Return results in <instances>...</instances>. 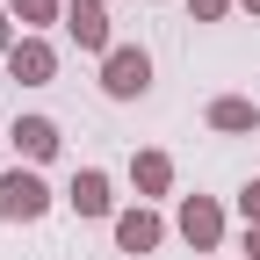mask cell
Returning <instances> with one entry per match:
<instances>
[{"mask_svg":"<svg viewBox=\"0 0 260 260\" xmlns=\"http://www.w3.org/2000/svg\"><path fill=\"white\" fill-rule=\"evenodd\" d=\"M44 210H51V188H44L37 167H8L0 174V224H37Z\"/></svg>","mask_w":260,"mask_h":260,"instance_id":"6da1fadb","label":"cell"},{"mask_svg":"<svg viewBox=\"0 0 260 260\" xmlns=\"http://www.w3.org/2000/svg\"><path fill=\"white\" fill-rule=\"evenodd\" d=\"M102 94H109V102H138V94H152V58H145V44H116V51L102 58Z\"/></svg>","mask_w":260,"mask_h":260,"instance_id":"7a4b0ae2","label":"cell"},{"mask_svg":"<svg viewBox=\"0 0 260 260\" xmlns=\"http://www.w3.org/2000/svg\"><path fill=\"white\" fill-rule=\"evenodd\" d=\"M174 232H181L195 253H217V246H224V210H217V195H181Z\"/></svg>","mask_w":260,"mask_h":260,"instance_id":"3957f363","label":"cell"},{"mask_svg":"<svg viewBox=\"0 0 260 260\" xmlns=\"http://www.w3.org/2000/svg\"><path fill=\"white\" fill-rule=\"evenodd\" d=\"M167 246V217H159L152 203H138V210H116V253H159Z\"/></svg>","mask_w":260,"mask_h":260,"instance_id":"277c9868","label":"cell"},{"mask_svg":"<svg viewBox=\"0 0 260 260\" xmlns=\"http://www.w3.org/2000/svg\"><path fill=\"white\" fill-rule=\"evenodd\" d=\"M65 29H73V44L94 51V58L116 51V37H109V8H102V0H65Z\"/></svg>","mask_w":260,"mask_h":260,"instance_id":"5b68a950","label":"cell"},{"mask_svg":"<svg viewBox=\"0 0 260 260\" xmlns=\"http://www.w3.org/2000/svg\"><path fill=\"white\" fill-rule=\"evenodd\" d=\"M8 145L29 159V167H44V159H58V145H65V130L51 123V116H15L8 123Z\"/></svg>","mask_w":260,"mask_h":260,"instance_id":"8992f818","label":"cell"},{"mask_svg":"<svg viewBox=\"0 0 260 260\" xmlns=\"http://www.w3.org/2000/svg\"><path fill=\"white\" fill-rule=\"evenodd\" d=\"M8 80H22V87H51V80H58V51H51L44 37H15V51H8Z\"/></svg>","mask_w":260,"mask_h":260,"instance_id":"52a82bcc","label":"cell"},{"mask_svg":"<svg viewBox=\"0 0 260 260\" xmlns=\"http://www.w3.org/2000/svg\"><path fill=\"white\" fill-rule=\"evenodd\" d=\"M65 203H73V217H116V195H109V174L102 167H80L73 188H65Z\"/></svg>","mask_w":260,"mask_h":260,"instance_id":"ba28073f","label":"cell"},{"mask_svg":"<svg viewBox=\"0 0 260 260\" xmlns=\"http://www.w3.org/2000/svg\"><path fill=\"white\" fill-rule=\"evenodd\" d=\"M203 116H210V130H224V138H253L260 130V102L253 94H217Z\"/></svg>","mask_w":260,"mask_h":260,"instance_id":"9c48e42d","label":"cell"},{"mask_svg":"<svg viewBox=\"0 0 260 260\" xmlns=\"http://www.w3.org/2000/svg\"><path fill=\"white\" fill-rule=\"evenodd\" d=\"M130 188H138L145 203L152 195H174V159L167 152H130Z\"/></svg>","mask_w":260,"mask_h":260,"instance_id":"30bf717a","label":"cell"},{"mask_svg":"<svg viewBox=\"0 0 260 260\" xmlns=\"http://www.w3.org/2000/svg\"><path fill=\"white\" fill-rule=\"evenodd\" d=\"M8 15L22 22V37H37V29L65 22V0H8Z\"/></svg>","mask_w":260,"mask_h":260,"instance_id":"8fae6325","label":"cell"},{"mask_svg":"<svg viewBox=\"0 0 260 260\" xmlns=\"http://www.w3.org/2000/svg\"><path fill=\"white\" fill-rule=\"evenodd\" d=\"M232 8H239V0H188V15H195V22H224Z\"/></svg>","mask_w":260,"mask_h":260,"instance_id":"7c38bea8","label":"cell"},{"mask_svg":"<svg viewBox=\"0 0 260 260\" xmlns=\"http://www.w3.org/2000/svg\"><path fill=\"white\" fill-rule=\"evenodd\" d=\"M239 217H246V224H260V174L239 188Z\"/></svg>","mask_w":260,"mask_h":260,"instance_id":"4fadbf2b","label":"cell"},{"mask_svg":"<svg viewBox=\"0 0 260 260\" xmlns=\"http://www.w3.org/2000/svg\"><path fill=\"white\" fill-rule=\"evenodd\" d=\"M0 51H15V15H8V0H0Z\"/></svg>","mask_w":260,"mask_h":260,"instance_id":"5bb4252c","label":"cell"},{"mask_svg":"<svg viewBox=\"0 0 260 260\" xmlns=\"http://www.w3.org/2000/svg\"><path fill=\"white\" fill-rule=\"evenodd\" d=\"M246 260H260V224H246Z\"/></svg>","mask_w":260,"mask_h":260,"instance_id":"9a60e30c","label":"cell"},{"mask_svg":"<svg viewBox=\"0 0 260 260\" xmlns=\"http://www.w3.org/2000/svg\"><path fill=\"white\" fill-rule=\"evenodd\" d=\"M239 8H246V15H260V0H239Z\"/></svg>","mask_w":260,"mask_h":260,"instance_id":"2e32d148","label":"cell"},{"mask_svg":"<svg viewBox=\"0 0 260 260\" xmlns=\"http://www.w3.org/2000/svg\"><path fill=\"white\" fill-rule=\"evenodd\" d=\"M0 152H8V130H0ZM0 174H8V167H0Z\"/></svg>","mask_w":260,"mask_h":260,"instance_id":"e0dca14e","label":"cell"}]
</instances>
